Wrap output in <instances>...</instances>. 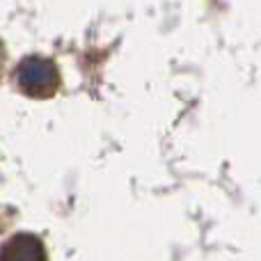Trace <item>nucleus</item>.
<instances>
[{
    "instance_id": "obj_1",
    "label": "nucleus",
    "mask_w": 261,
    "mask_h": 261,
    "mask_svg": "<svg viewBox=\"0 0 261 261\" xmlns=\"http://www.w3.org/2000/svg\"><path fill=\"white\" fill-rule=\"evenodd\" d=\"M16 83L30 96H50L60 85V73L50 60L46 58H28L18 64Z\"/></svg>"
},
{
    "instance_id": "obj_2",
    "label": "nucleus",
    "mask_w": 261,
    "mask_h": 261,
    "mask_svg": "<svg viewBox=\"0 0 261 261\" xmlns=\"http://www.w3.org/2000/svg\"><path fill=\"white\" fill-rule=\"evenodd\" d=\"M0 261H46V248L39 236L18 231L0 245Z\"/></svg>"
},
{
    "instance_id": "obj_3",
    "label": "nucleus",
    "mask_w": 261,
    "mask_h": 261,
    "mask_svg": "<svg viewBox=\"0 0 261 261\" xmlns=\"http://www.w3.org/2000/svg\"><path fill=\"white\" fill-rule=\"evenodd\" d=\"M0 62H3V48H0Z\"/></svg>"
}]
</instances>
